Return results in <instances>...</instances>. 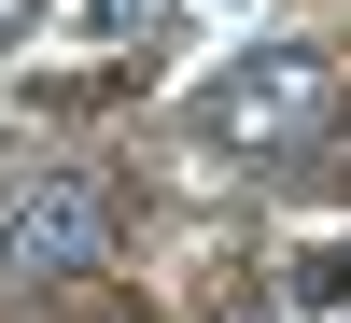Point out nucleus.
<instances>
[{
  "mask_svg": "<svg viewBox=\"0 0 351 323\" xmlns=\"http://www.w3.org/2000/svg\"><path fill=\"white\" fill-rule=\"evenodd\" d=\"M337 127V43H253L239 71L197 84V141L225 155H309Z\"/></svg>",
  "mask_w": 351,
  "mask_h": 323,
  "instance_id": "obj_1",
  "label": "nucleus"
},
{
  "mask_svg": "<svg viewBox=\"0 0 351 323\" xmlns=\"http://www.w3.org/2000/svg\"><path fill=\"white\" fill-rule=\"evenodd\" d=\"M112 183H84V169H56V183H14L0 197V296H43V281H84L112 267Z\"/></svg>",
  "mask_w": 351,
  "mask_h": 323,
  "instance_id": "obj_2",
  "label": "nucleus"
},
{
  "mask_svg": "<svg viewBox=\"0 0 351 323\" xmlns=\"http://www.w3.org/2000/svg\"><path fill=\"white\" fill-rule=\"evenodd\" d=\"M309 183H337V197H351V99H337V127L309 141Z\"/></svg>",
  "mask_w": 351,
  "mask_h": 323,
  "instance_id": "obj_3",
  "label": "nucleus"
},
{
  "mask_svg": "<svg viewBox=\"0 0 351 323\" xmlns=\"http://www.w3.org/2000/svg\"><path fill=\"white\" fill-rule=\"evenodd\" d=\"M99 14H112V28H155V14H169V0H99Z\"/></svg>",
  "mask_w": 351,
  "mask_h": 323,
  "instance_id": "obj_4",
  "label": "nucleus"
},
{
  "mask_svg": "<svg viewBox=\"0 0 351 323\" xmlns=\"http://www.w3.org/2000/svg\"><path fill=\"white\" fill-rule=\"evenodd\" d=\"M225 323H295V309H281V296H239V309H225Z\"/></svg>",
  "mask_w": 351,
  "mask_h": 323,
  "instance_id": "obj_5",
  "label": "nucleus"
},
{
  "mask_svg": "<svg viewBox=\"0 0 351 323\" xmlns=\"http://www.w3.org/2000/svg\"><path fill=\"white\" fill-rule=\"evenodd\" d=\"M28 14H43V0H0V43H28Z\"/></svg>",
  "mask_w": 351,
  "mask_h": 323,
  "instance_id": "obj_6",
  "label": "nucleus"
}]
</instances>
